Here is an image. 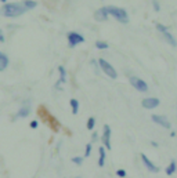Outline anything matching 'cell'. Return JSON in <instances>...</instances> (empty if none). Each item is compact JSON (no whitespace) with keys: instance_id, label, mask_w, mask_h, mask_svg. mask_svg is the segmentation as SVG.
Wrapping results in <instances>:
<instances>
[{"instance_id":"cell-13","label":"cell","mask_w":177,"mask_h":178,"mask_svg":"<svg viewBox=\"0 0 177 178\" xmlns=\"http://www.w3.org/2000/svg\"><path fill=\"white\" fill-rule=\"evenodd\" d=\"M163 37H165V40L170 44V46H172V47H176V46H177L176 39H174V36L172 35L170 32H165V33H163Z\"/></svg>"},{"instance_id":"cell-6","label":"cell","mask_w":177,"mask_h":178,"mask_svg":"<svg viewBox=\"0 0 177 178\" xmlns=\"http://www.w3.org/2000/svg\"><path fill=\"white\" fill-rule=\"evenodd\" d=\"M68 42H69V47H75L78 44H80L85 42V37L78 33V32H69L68 33Z\"/></svg>"},{"instance_id":"cell-1","label":"cell","mask_w":177,"mask_h":178,"mask_svg":"<svg viewBox=\"0 0 177 178\" xmlns=\"http://www.w3.org/2000/svg\"><path fill=\"white\" fill-rule=\"evenodd\" d=\"M26 11L28 10L24 7L22 3H6L0 8V14L3 17H8V18H17V17L25 14Z\"/></svg>"},{"instance_id":"cell-2","label":"cell","mask_w":177,"mask_h":178,"mask_svg":"<svg viewBox=\"0 0 177 178\" xmlns=\"http://www.w3.org/2000/svg\"><path fill=\"white\" fill-rule=\"evenodd\" d=\"M108 10V14L111 17H113L118 22L121 24H127L129 22V15H127V11L125 8H121V7H113V6H108L107 7Z\"/></svg>"},{"instance_id":"cell-23","label":"cell","mask_w":177,"mask_h":178,"mask_svg":"<svg viewBox=\"0 0 177 178\" xmlns=\"http://www.w3.org/2000/svg\"><path fill=\"white\" fill-rule=\"evenodd\" d=\"M72 163H75L76 166H80L83 163V158L82 156H75V158H72Z\"/></svg>"},{"instance_id":"cell-7","label":"cell","mask_w":177,"mask_h":178,"mask_svg":"<svg viewBox=\"0 0 177 178\" xmlns=\"http://www.w3.org/2000/svg\"><path fill=\"white\" fill-rule=\"evenodd\" d=\"M159 104H161V101L155 97H148V98H144L141 101V105L144 109H155V108H158Z\"/></svg>"},{"instance_id":"cell-29","label":"cell","mask_w":177,"mask_h":178,"mask_svg":"<svg viewBox=\"0 0 177 178\" xmlns=\"http://www.w3.org/2000/svg\"><path fill=\"white\" fill-rule=\"evenodd\" d=\"M91 139H93V141H97V139H98V134H97L96 131L93 133V135H91Z\"/></svg>"},{"instance_id":"cell-22","label":"cell","mask_w":177,"mask_h":178,"mask_svg":"<svg viewBox=\"0 0 177 178\" xmlns=\"http://www.w3.org/2000/svg\"><path fill=\"white\" fill-rule=\"evenodd\" d=\"M152 7H154V11H155V12L161 11V4H159L158 0H152Z\"/></svg>"},{"instance_id":"cell-11","label":"cell","mask_w":177,"mask_h":178,"mask_svg":"<svg viewBox=\"0 0 177 178\" xmlns=\"http://www.w3.org/2000/svg\"><path fill=\"white\" fill-rule=\"evenodd\" d=\"M29 113H31V108L26 107V105H22V107L18 109L15 115V119H24V117H28Z\"/></svg>"},{"instance_id":"cell-3","label":"cell","mask_w":177,"mask_h":178,"mask_svg":"<svg viewBox=\"0 0 177 178\" xmlns=\"http://www.w3.org/2000/svg\"><path fill=\"white\" fill-rule=\"evenodd\" d=\"M98 63H100V69L104 72L108 77H111V79H116L118 77V73H116V71H115V68H113L108 61H105L104 58H100L98 59Z\"/></svg>"},{"instance_id":"cell-24","label":"cell","mask_w":177,"mask_h":178,"mask_svg":"<svg viewBox=\"0 0 177 178\" xmlns=\"http://www.w3.org/2000/svg\"><path fill=\"white\" fill-rule=\"evenodd\" d=\"M116 175L118 177H121V178H125L126 175H127V173H126L123 169H119V170H116Z\"/></svg>"},{"instance_id":"cell-27","label":"cell","mask_w":177,"mask_h":178,"mask_svg":"<svg viewBox=\"0 0 177 178\" xmlns=\"http://www.w3.org/2000/svg\"><path fill=\"white\" fill-rule=\"evenodd\" d=\"M29 126H31V128H33V130H35V128H37V126H39V122H37V120H32Z\"/></svg>"},{"instance_id":"cell-20","label":"cell","mask_w":177,"mask_h":178,"mask_svg":"<svg viewBox=\"0 0 177 178\" xmlns=\"http://www.w3.org/2000/svg\"><path fill=\"white\" fill-rule=\"evenodd\" d=\"M94 126H96V119L91 116V117L87 119V124H86V127H87V130H93Z\"/></svg>"},{"instance_id":"cell-32","label":"cell","mask_w":177,"mask_h":178,"mask_svg":"<svg viewBox=\"0 0 177 178\" xmlns=\"http://www.w3.org/2000/svg\"><path fill=\"white\" fill-rule=\"evenodd\" d=\"M76 178H80V177H76Z\"/></svg>"},{"instance_id":"cell-8","label":"cell","mask_w":177,"mask_h":178,"mask_svg":"<svg viewBox=\"0 0 177 178\" xmlns=\"http://www.w3.org/2000/svg\"><path fill=\"white\" fill-rule=\"evenodd\" d=\"M141 160H143V163H144V166L147 167V170L149 171V173H158L159 171V167L155 166L151 160H149L147 156H145L144 153H141Z\"/></svg>"},{"instance_id":"cell-33","label":"cell","mask_w":177,"mask_h":178,"mask_svg":"<svg viewBox=\"0 0 177 178\" xmlns=\"http://www.w3.org/2000/svg\"><path fill=\"white\" fill-rule=\"evenodd\" d=\"M176 163H177V162H176Z\"/></svg>"},{"instance_id":"cell-30","label":"cell","mask_w":177,"mask_h":178,"mask_svg":"<svg viewBox=\"0 0 177 178\" xmlns=\"http://www.w3.org/2000/svg\"><path fill=\"white\" fill-rule=\"evenodd\" d=\"M151 145H152V147H155V148H158V145H159V144L155 142V141H151Z\"/></svg>"},{"instance_id":"cell-19","label":"cell","mask_w":177,"mask_h":178,"mask_svg":"<svg viewBox=\"0 0 177 178\" xmlns=\"http://www.w3.org/2000/svg\"><path fill=\"white\" fill-rule=\"evenodd\" d=\"M96 48L97 50H107V48H108V43H107V42H102V40H97Z\"/></svg>"},{"instance_id":"cell-5","label":"cell","mask_w":177,"mask_h":178,"mask_svg":"<svg viewBox=\"0 0 177 178\" xmlns=\"http://www.w3.org/2000/svg\"><path fill=\"white\" fill-rule=\"evenodd\" d=\"M151 120H152L154 123L159 124L161 127H163V128H166V130H170V128H172V124H170L169 119L163 115H152L151 116Z\"/></svg>"},{"instance_id":"cell-12","label":"cell","mask_w":177,"mask_h":178,"mask_svg":"<svg viewBox=\"0 0 177 178\" xmlns=\"http://www.w3.org/2000/svg\"><path fill=\"white\" fill-rule=\"evenodd\" d=\"M7 66H8V57L4 53L0 51V72L6 71Z\"/></svg>"},{"instance_id":"cell-21","label":"cell","mask_w":177,"mask_h":178,"mask_svg":"<svg viewBox=\"0 0 177 178\" xmlns=\"http://www.w3.org/2000/svg\"><path fill=\"white\" fill-rule=\"evenodd\" d=\"M157 29L159 32H161L162 35H163V33H165V32H169V29H167V26H165V25L163 24H157Z\"/></svg>"},{"instance_id":"cell-16","label":"cell","mask_w":177,"mask_h":178,"mask_svg":"<svg viewBox=\"0 0 177 178\" xmlns=\"http://www.w3.org/2000/svg\"><path fill=\"white\" fill-rule=\"evenodd\" d=\"M98 153H100V159H98V166L100 167H104L105 164V148L101 147L98 149Z\"/></svg>"},{"instance_id":"cell-25","label":"cell","mask_w":177,"mask_h":178,"mask_svg":"<svg viewBox=\"0 0 177 178\" xmlns=\"http://www.w3.org/2000/svg\"><path fill=\"white\" fill-rule=\"evenodd\" d=\"M91 153V144H87L86 145V150H85V158H88Z\"/></svg>"},{"instance_id":"cell-4","label":"cell","mask_w":177,"mask_h":178,"mask_svg":"<svg viewBox=\"0 0 177 178\" xmlns=\"http://www.w3.org/2000/svg\"><path fill=\"white\" fill-rule=\"evenodd\" d=\"M130 84L140 93H147L148 91V84L145 83L143 79H140L138 76H130Z\"/></svg>"},{"instance_id":"cell-9","label":"cell","mask_w":177,"mask_h":178,"mask_svg":"<svg viewBox=\"0 0 177 178\" xmlns=\"http://www.w3.org/2000/svg\"><path fill=\"white\" fill-rule=\"evenodd\" d=\"M102 142H104L107 149H111V127L108 124L104 126V133H102Z\"/></svg>"},{"instance_id":"cell-18","label":"cell","mask_w":177,"mask_h":178,"mask_svg":"<svg viewBox=\"0 0 177 178\" xmlns=\"http://www.w3.org/2000/svg\"><path fill=\"white\" fill-rule=\"evenodd\" d=\"M58 72H60V82L61 83H65L67 82V71H65V68L62 65L58 66Z\"/></svg>"},{"instance_id":"cell-14","label":"cell","mask_w":177,"mask_h":178,"mask_svg":"<svg viewBox=\"0 0 177 178\" xmlns=\"http://www.w3.org/2000/svg\"><path fill=\"white\" fill-rule=\"evenodd\" d=\"M177 171V163H176V160H172V162L169 163V166L166 167V175H172V174H174Z\"/></svg>"},{"instance_id":"cell-17","label":"cell","mask_w":177,"mask_h":178,"mask_svg":"<svg viewBox=\"0 0 177 178\" xmlns=\"http://www.w3.org/2000/svg\"><path fill=\"white\" fill-rule=\"evenodd\" d=\"M22 4H24V7L26 10H33V8H36L37 1H35V0H24Z\"/></svg>"},{"instance_id":"cell-10","label":"cell","mask_w":177,"mask_h":178,"mask_svg":"<svg viewBox=\"0 0 177 178\" xmlns=\"http://www.w3.org/2000/svg\"><path fill=\"white\" fill-rule=\"evenodd\" d=\"M94 17H96V20L98 21V22H102V21H107L108 20V10H107V7H101L98 8L96 12H94Z\"/></svg>"},{"instance_id":"cell-26","label":"cell","mask_w":177,"mask_h":178,"mask_svg":"<svg viewBox=\"0 0 177 178\" xmlns=\"http://www.w3.org/2000/svg\"><path fill=\"white\" fill-rule=\"evenodd\" d=\"M91 65L94 66V69H96L97 73H98V71H100V63H98V61H96V59H91Z\"/></svg>"},{"instance_id":"cell-15","label":"cell","mask_w":177,"mask_h":178,"mask_svg":"<svg viewBox=\"0 0 177 178\" xmlns=\"http://www.w3.org/2000/svg\"><path fill=\"white\" fill-rule=\"evenodd\" d=\"M69 105H71V109H72L73 115H78V112H79V101L76 98H71Z\"/></svg>"},{"instance_id":"cell-28","label":"cell","mask_w":177,"mask_h":178,"mask_svg":"<svg viewBox=\"0 0 177 178\" xmlns=\"http://www.w3.org/2000/svg\"><path fill=\"white\" fill-rule=\"evenodd\" d=\"M4 40H6V37H4V35H3V31L0 29V43H4Z\"/></svg>"},{"instance_id":"cell-31","label":"cell","mask_w":177,"mask_h":178,"mask_svg":"<svg viewBox=\"0 0 177 178\" xmlns=\"http://www.w3.org/2000/svg\"><path fill=\"white\" fill-rule=\"evenodd\" d=\"M0 1H1V3H4V4L7 3V0H0Z\"/></svg>"}]
</instances>
